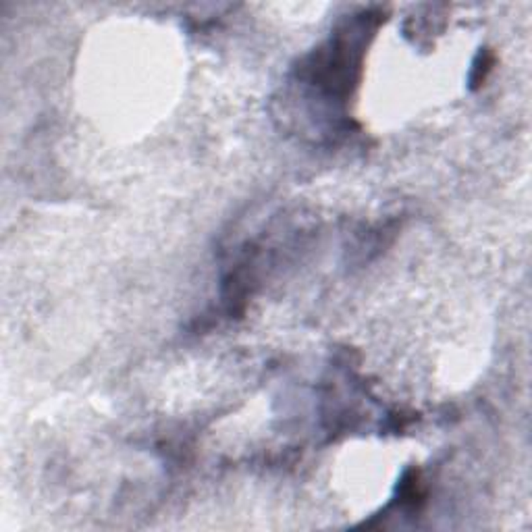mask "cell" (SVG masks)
<instances>
[{
	"mask_svg": "<svg viewBox=\"0 0 532 532\" xmlns=\"http://www.w3.org/2000/svg\"><path fill=\"white\" fill-rule=\"evenodd\" d=\"M495 65V56L491 50H480L478 52V56H476V61H474V65H472V69H470V85H472V90H476L487 75H489V71L493 69Z\"/></svg>",
	"mask_w": 532,
	"mask_h": 532,
	"instance_id": "1",
	"label": "cell"
}]
</instances>
